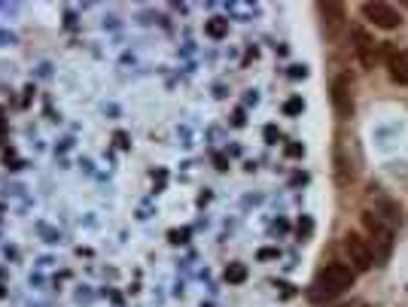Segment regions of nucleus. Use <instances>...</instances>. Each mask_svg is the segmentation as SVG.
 <instances>
[{
  "label": "nucleus",
  "instance_id": "1",
  "mask_svg": "<svg viewBox=\"0 0 408 307\" xmlns=\"http://www.w3.org/2000/svg\"><path fill=\"white\" fill-rule=\"evenodd\" d=\"M353 280H357V271H353L351 265H326V268L317 274L314 283H311L308 298H311L314 304L332 301V298L344 295L347 289L353 286Z\"/></svg>",
  "mask_w": 408,
  "mask_h": 307
},
{
  "label": "nucleus",
  "instance_id": "2",
  "mask_svg": "<svg viewBox=\"0 0 408 307\" xmlns=\"http://www.w3.org/2000/svg\"><path fill=\"white\" fill-rule=\"evenodd\" d=\"M363 225H366V231L372 234V241H375V247H378L375 259H387L390 247H393V228H390L378 213H363Z\"/></svg>",
  "mask_w": 408,
  "mask_h": 307
},
{
  "label": "nucleus",
  "instance_id": "3",
  "mask_svg": "<svg viewBox=\"0 0 408 307\" xmlns=\"http://www.w3.org/2000/svg\"><path fill=\"white\" fill-rule=\"evenodd\" d=\"M344 252H347V259H351L353 271H369L372 265H375V256H372V243L363 241L360 234H353V231L344 238Z\"/></svg>",
  "mask_w": 408,
  "mask_h": 307
},
{
  "label": "nucleus",
  "instance_id": "4",
  "mask_svg": "<svg viewBox=\"0 0 408 307\" xmlns=\"http://www.w3.org/2000/svg\"><path fill=\"white\" fill-rule=\"evenodd\" d=\"M363 15H366L375 28H384V31H393L402 24V15H399L390 3H363Z\"/></svg>",
  "mask_w": 408,
  "mask_h": 307
},
{
  "label": "nucleus",
  "instance_id": "5",
  "mask_svg": "<svg viewBox=\"0 0 408 307\" xmlns=\"http://www.w3.org/2000/svg\"><path fill=\"white\" fill-rule=\"evenodd\" d=\"M332 107L338 119H351L353 116V89L347 76H335L332 83Z\"/></svg>",
  "mask_w": 408,
  "mask_h": 307
},
{
  "label": "nucleus",
  "instance_id": "6",
  "mask_svg": "<svg viewBox=\"0 0 408 307\" xmlns=\"http://www.w3.org/2000/svg\"><path fill=\"white\" fill-rule=\"evenodd\" d=\"M353 43H357V55L363 61V67H375V58H378L375 37H372L366 28H357V31H353Z\"/></svg>",
  "mask_w": 408,
  "mask_h": 307
},
{
  "label": "nucleus",
  "instance_id": "7",
  "mask_svg": "<svg viewBox=\"0 0 408 307\" xmlns=\"http://www.w3.org/2000/svg\"><path fill=\"white\" fill-rule=\"evenodd\" d=\"M387 67H390V80L399 83V85H405L408 83V49L393 52L390 61H387Z\"/></svg>",
  "mask_w": 408,
  "mask_h": 307
},
{
  "label": "nucleus",
  "instance_id": "8",
  "mask_svg": "<svg viewBox=\"0 0 408 307\" xmlns=\"http://www.w3.org/2000/svg\"><path fill=\"white\" fill-rule=\"evenodd\" d=\"M320 13H323V19H326V34L335 37L342 22H344V6L342 3H320Z\"/></svg>",
  "mask_w": 408,
  "mask_h": 307
},
{
  "label": "nucleus",
  "instance_id": "9",
  "mask_svg": "<svg viewBox=\"0 0 408 307\" xmlns=\"http://www.w3.org/2000/svg\"><path fill=\"white\" fill-rule=\"evenodd\" d=\"M335 177H338V183H342V186H347V183L353 180V162L347 159L344 143L335 146Z\"/></svg>",
  "mask_w": 408,
  "mask_h": 307
},
{
  "label": "nucleus",
  "instance_id": "10",
  "mask_svg": "<svg viewBox=\"0 0 408 307\" xmlns=\"http://www.w3.org/2000/svg\"><path fill=\"white\" fill-rule=\"evenodd\" d=\"M225 280H229V283H244V280H247V268L244 265H229V268H225Z\"/></svg>",
  "mask_w": 408,
  "mask_h": 307
},
{
  "label": "nucleus",
  "instance_id": "11",
  "mask_svg": "<svg viewBox=\"0 0 408 307\" xmlns=\"http://www.w3.org/2000/svg\"><path fill=\"white\" fill-rule=\"evenodd\" d=\"M225 31H229V22L225 19H211L207 22V34H211V37H225Z\"/></svg>",
  "mask_w": 408,
  "mask_h": 307
},
{
  "label": "nucleus",
  "instance_id": "12",
  "mask_svg": "<svg viewBox=\"0 0 408 307\" xmlns=\"http://www.w3.org/2000/svg\"><path fill=\"white\" fill-rule=\"evenodd\" d=\"M302 107H305V103H302L299 98H293V101H286V113H290V116H296V113H302Z\"/></svg>",
  "mask_w": 408,
  "mask_h": 307
},
{
  "label": "nucleus",
  "instance_id": "13",
  "mask_svg": "<svg viewBox=\"0 0 408 307\" xmlns=\"http://www.w3.org/2000/svg\"><path fill=\"white\" fill-rule=\"evenodd\" d=\"M302 152H305V149H302L299 143H290V146H286V155H293V159H299Z\"/></svg>",
  "mask_w": 408,
  "mask_h": 307
},
{
  "label": "nucleus",
  "instance_id": "14",
  "mask_svg": "<svg viewBox=\"0 0 408 307\" xmlns=\"http://www.w3.org/2000/svg\"><path fill=\"white\" fill-rule=\"evenodd\" d=\"M353 307H363V304H353Z\"/></svg>",
  "mask_w": 408,
  "mask_h": 307
}]
</instances>
